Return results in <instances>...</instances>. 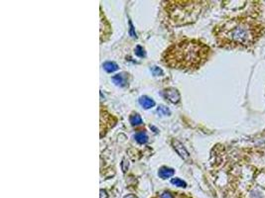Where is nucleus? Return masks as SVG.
I'll use <instances>...</instances> for the list:
<instances>
[{"instance_id": "obj_18", "label": "nucleus", "mask_w": 265, "mask_h": 198, "mask_svg": "<svg viewBox=\"0 0 265 198\" xmlns=\"http://www.w3.org/2000/svg\"><path fill=\"white\" fill-rule=\"evenodd\" d=\"M151 70H152V72H153L154 75H160V74L163 73L162 70H161V68H157V67H153Z\"/></svg>"}, {"instance_id": "obj_2", "label": "nucleus", "mask_w": 265, "mask_h": 198, "mask_svg": "<svg viewBox=\"0 0 265 198\" xmlns=\"http://www.w3.org/2000/svg\"><path fill=\"white\" fill-rule=\"evenodd\" d=\"M212 34L220 48L250 49L265 34V25L258 18L242 15L230 18L215 27Z\"/></svg>"}, {"instance_id": "obj_11", "label": "nucleus", "mask_w": 265, "mask_h": 198, "mask_svg": "<svg viewBox=\"0 0 265 198\" xmlns=\"http://www.w3.org/2000/svg\"><path fill=\"white\" fill-rule=\"evenodd\" d=\"M103 68H105V69L107 72H115V70H117V68H118L117 64L114 63H111V62L105 63L103 64Z\"/></svg>"}, {"instance_id": "obj_12", "label": "nucleus", "mask_w": 265, "mask_h": 198, "mask_svg": "<svg viewBox=\"0 0 265 198\" xmlns=\"http://www.w3.org/2000/svg\"><path fill=\"white\" fill-rule=\"evenodd\" d=\"M135 140H136L139 144H144V143L147 142L148 137L146 136V134L143 133V132H140V133H137V134L135 135Z\"/></svg>"}, {"instance_id": "obj_10", "label": "nucleus", "mask_w": 265, "mask_h": 198, "mask_svg": "<svg viewBox=\"0 0 265 198\" xmlns=\"http://www.w3.org/2000/svg\"><path fill=\"white\" fill-rule=\"evenodd\" d=\"M139 103L142 107H144L145 109H149V108H152L155 105V102L152 100L151 98L147 97V96H142L139 99Z\"/></svg>"}, {"instance_id": "obj_5", "label": "nucleus", "mask_w": 265, "mask_h": 198, "mask_svg": "<svg viewBox=\"0 0 265 198\" xmlns=\"http://www.w3.org/2000/svg\"><path fill=\"white\" fill-rule=\"evenodd\" d=\"M152 198H191L184 193H178V192H173L170 190H164L157 193L155 196Z\"/></svg>"}, {"instance_id": "obj_1", "label": "nucleus", "mask_w": 265, "mask_h": 198, "mask_svg": "<svg viewBox=\"0 0 265 198\" xmlns=\"http://www.w3.org/2000/svg\"><path fill=\"white\" fill-rule=\"evenodd\" d=\"M211 171L226 198H265V147L217 145L211 154Z\"/></svg>"}, {"instance_id": "obj_15", "label": "nucleus", "mask_w": 265, "mask_h": 198, "mask_svg": "<svg viewBox=\"0 0 265 198\" xmlns=\"http://www.w3.org/2000/svg\"><path fill=\"white\" fill-rule=\"evenodd\" d=\"M171 183L174 184L175 186H179V187H186V185H187L185 181L179 179V178H173V179L171 180Z\"/></svg>"}, {"instance_id": "obj_6", "label": "nucleus", "mask_w": 265, "mask_h": 198, "mask_svg": "<svg viewBox=\"0 0 265 198\" xmlns=\"http://www.w3.org/2000/svg\"><path fill=\"white\" fill-rule=\"evenodd\" d=\"M164 96L166 99L172 103H177L180 100V94L177 89L175 88H168L164 90Z\"/></svg>"}, {"instance_id": "obj_3", "label": "nucleus", "mask_w": 265, "mask_h": 198, "mask_svg": "<svg viewBox=\"0 0 265 198\" xmlns=\"http://www.w3.org/2000/svg\"><path fill=\"white\" fill-rule=\"evenodd\" d=\"M211 48L196 39H184L172 44L161 56L169 68L194 72L205 64L211 55Z\"/></svg>"}, {"instance_id": "obj_17", "label": "nucleus", "mask_w": 265, "mask_h": 198, "mask_svg": "<svg viewBox=\"0 0 265 198\" xmlns=\"http://www.w3.org/2000/svg\"><path fill=\"white\" fill-rule=\"evenodd\" d=\"M135 54L138 56H145V53H144V50L141 48V47H137L136 50H135Z\"/></svg>"}, {"instance_id": "obj_9", "label": "nucleus", "mask_w": 265, "mask_h": 198, "mask_svg": "<svg viewBox=\"0 0 265 198\" xmlns=\"http://www.w3.org/2000/svg\"><path fill=\"white\" fill-rule=\"evenodd\" d=\"M174 172H175L174 169L169 168V167H161V168L159 169L158 175H159L161 178H163V179H166V178L171 177L173 174H174Z\"/></svg>"}, {"instance_id": "obj_16", "label": "nucleus", "mask_w": 265, "mask_h": 198, "mask_svg": "<svg viewBox=\"0 0 265 198\" xmlns=\"http://www.w3.org/2000/svg\"><path fill=\"white\" fill-rule=\"evenodd\" d=\"M157 112L159 113L160 115H169L170 114V111L167 107L165 106H159L158 109H157Z\"/></svg>"}, {"instance_id": "obj_7", "label": "nucleus", "mask_w": 265, "mask_h": 198, "mask_svg": "<svg viewBox=\"0 0 265 198\" xmlns=\"http://www.w3.org/2000/svg\"><path fill=\"white\" fill-rule=\"evenodd\" d=\"M100 114H101V116H100V122H101V125L103 124V127H102V128H100V131H101L100 137H101V136H102V133H103V131H105V128H106L105 125L108 124V123L115 124V122H111V119H114V118H113L110 114H108L106 111H103V113H102V111H101ZM101 125H100V126H101Z\"/></svg>"}, {"instance_id": "obj_19", "label": "nucleus", "mask_w": 265, "mask_h": 198, "mask_svg": "<svg viewBox=\"0 0 265 198\" xmlns=\"http://www.w3.org/2000/svg\"><path fill=\"white\" fill-rule=\"evenodd\" d=\"M106 197H107L106 192L105 190H100V198H106Z\"/></svg>"}, {"instance_id": "obj_14", "label": "nucleus", "mask_w": 265, "mask_h": 198, "mask_svg": "<svg viewBox=\"0 0 265 198\" xmlns=\"http://www.w3.org/2000/svg\"><path fill=\"white\" fill-rule=\"evenodd\" d=\"M129 120H130V123L132 124V125H140L141 123H142V119H141V117H140V115L139 114H132L131 116H130V118H129Z\"/></svg>"}, {"instance_id": "obj_8", "label": "nucleus", "mask_w": 265, "mask_h": 198, "mask_svg": "<svg viewBox=\"0 0 265 198\" xmlns=\"http://www.w3.org/2000/svg\"><path fill=\"white\" fill-rule=\"evenodd\" d=\"M173 146H174V149L176 150V152L180 155V157L183 158L184 159H187L189 158V154L188 152L185 150V148L180 144L178 141H173Z\"/></svg>"}, {"instance_id": "obj_20", "label": "nucleus", "mask_w": 265, "mask_h": 198, "mask_svg": "<svg viewBox=\"0 0 265 198\" xmlns=\"http://www.w3.org/2000/svg\"><path fill=\"white\" fill-rule=\"evenodd\" d=\"M124 198H136L134 195H132V194H130V195H127V196H125Z\"/></svg>"}, {"instance_id": "obj_4", "label": "nucleus", "mask_w": 265, "mask_h": 198, "mask_svg": "<svg viewBox=\"0 0 265 198\" xmlns=\"http://www.w3.org/2000/svg\"><path fill=\"white\" fill-rule=\"evenodd\" d=\"M201 4L199 1H168L165 5V13L173 25H184L195 21Z\"/></svg>"}, {"instance_id": "obj_13", "label": "nucleus", "mask_w": 265, "mask_h": 198, "mask_svg": "<svg viewBox=\"0 0 265 198\" xmlns=\"http://www.w3.org/2000/svg\"><path fill=\"white\" fill-rule=\"evenodd\" d=\"M112 80L117 85H124L125 78L123 77V74H116L115 76L112 77Z\"/></svg>"}]
</instances>
